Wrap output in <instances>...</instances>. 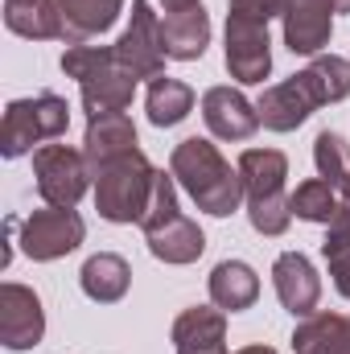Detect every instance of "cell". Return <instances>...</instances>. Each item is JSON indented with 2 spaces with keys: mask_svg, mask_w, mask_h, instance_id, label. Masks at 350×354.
<instances>
[{
  "mask_svg": "<svg viewBox=\"0 0 350 354\" xmlns=\"http://www.w3.org/2000/svg\"><path fill=\"white\" fill-rule=\"evenodd\" d=\"M243 177V198H248V218L260 235H284L293 223V206L284 194L288 157L280 149H248L239 157Z\"/></svg>",
  "mask_w": 350,
  "mask_h": 354,
  "instance_id": "4",
  "label": "cell"
},
{
  "mask_svg": "<svg viewBox=\"0 0 350 354\" xmlns=\"http://www.w3.org/2000/svg\"><path fill=\"white\" fill-rule=\"evenodd\" d=\"M165 4V12H177V8H190V4H198V0H161Z\"/></svg>",
  "mask_w": 350,
  "mask_h": 354,
  "instance_id": "30",
  "label": "cell"
},
{
  "mask_svg": "<svg viewBox=\"0 0 350 354\" xmlns=\"http://www.w3.org/2000/svg\"><path fill=\"white\" fill-rule=\"evenodd\" d=\"M87 227L75 210L66 206H46V210H33L25 223H21V248L29 260H62L71 256L79 243H83Z\"/></svg>",
  "mask_w": 350,
  "mask_h": 354,
  "instance_id": "9",
  "label": "cell"
},
{
  "mask_svg": "<svg viewBox=\"0 0 350 354\" xmlns=\"http://www.w3.org/2000/svg\"><path fill=\"white\" fill-rule=\"evenodd\" d=\"M288 206H293L297 218L330 227L334 214H338V189H334L326 177H309V181H301V185L288 194Z\"/></svg>",
  "mask_w": 350,
  "mask_h": 354,
  "instance_id": "25",
  "label": "cell"
},
{
  "mask_svg": "<svg viewBox=\"0 0 350 354\" xmlns=\"http://www.w3.org/2000/svg\"><path fill=\"white\" fill-rule=\"evenodd\" d=\"M145 107H149V120H153L157 128H174V124H181V120L194 111V91L185 87L181 79L161 75V79L149 83Z\"/></svg>",
  "mask_w": 350,
  "mask_h": 354,
  "instance_id": "24",
  "label": "cell"
},
{
  "mask_svg": "<svg viewBox=\"0 0 350 354\" xmlns=\"http://www.w3.org/2000/svg\"><path fill=\"white\" fill-rule=\"evenodd\" d=\"M62 71L71 79H79L83 87V111L91 120L99 115H116L132 103L136 91V75L120 66L111 46H71L62 54Z\"/></svg>",
  "mask_w": 350,
  "mask_h": 354,
  "instance_id": "3",
  "label": "cell"
},
{
  "mask_svg": "<svg viewBox=\"0 0 350 354\" xmlns=\"http://www.w3.org/2000/svg\"><path fill=\"white\" fill-rule=\"evenodd\" d=\"M322 256H326V268L334 276V288L350 301V231H334L330 227V235L322 243Z\"/></svg>",
  "mask_w": 350,
  "mask_h": 354,
  "instance_id": "27",
  "label": "cell"
},
{
  "mask_svg": "<svg viewBox=\"0 0 350 354\" xmlns=\"http://www.w3.org/2000/svg\"><path fill=\"white\" fill-rule=\"evenodd\" d=\"M330 227H334V231H350V181L338 189V214H334Z\"/></svg>",
  "mask_w": 350,
  "mask_h": 354,
  "instance_id": "29",
  "label": "cell"
},
{
  "mask_svg": "<svg viewBox=\"0 0 350 354\" xmlns=\"http://www.w3.org/2000/svg\"><path fill=\"white\" fill-rule=\"evenodd\" d=\"M334 12H350V0H284V46L293 54H317L330 41Z\"/></svg>",
  "mask_w": 350,
  "mask_h": 354,
  "instance_id": "11",
  "label": "cell"
},
{
  "mask_svg": "<svg viewBox=\"0 0 350 354\" xmlns=\"http://www.w3.org/2000/svg\"><path fill=\"white\" fill-rule=\"evenodd\" d=\"M4 25L33 41H50V37L62 41V21L54 0H4Z\"/></svg>",
  "mask_w": 350,
  "mask_h": 354,
  "instance_id": "23",
  "label": "cell"
},
{
  "mask_svg": "<svg viewBox=\"0 0 350 354\" xmlns=\"http://www.w3.org/2000/svg\"><path fill=\"white\" fill-rule=\"evenodd\" d=\"M313 161H317V177H326L334 189H342L350 181V145L338 132H317L313 140Z\"/></svg>",
  "mask_w": 350,
  "mask_h": 354,
  "instance_id": "26",
  "label": "cell"
},
{
  "mask_svg": "<svg viewBox=\"0 0 350 354\" xmlns=\"http://www.w3.org/2000/svg\"><path fill=\"white\" fill-rule=\"evenodd\" d=\"M272 284H276V297L280 305L293 313V317H309L322 301V280L313 264L301 256V252H284L276 264H272Z\"/></svg>",
  "mask_w": 350,
  "mask_h": 354,
  "instance_id": "16",
  "label": "cell"
},
{
  "mask_svg": "<svg viewBox=\"0 0 350 354\" xmlns=\"http://www.w3.org/2000/svg\"><path fill=\"white\" fill-rule=\"evenodd\" d=\"M260 297V276L243 260H223L210 272V301L223 309V313H239V309H252Z\"/></svg>",
  "mask_w": 350,
  "mask_h": 354,
  "instance_id": "20",
  "label": "cell"
},
{
  "mask_svg": "<svg viewBox=\"0 0 350 354\" xmlns=\"http://www.w3.org/2000/svg\"><path fill=\"white\" fill-rule=\"evenodd\" d=\"M111 50H116L120 66L132 71L136 79H161L165 46H161V21L149 0H132V25L124 29V37Z\"/></svg>",
  "mask_w": 350,
  "mask_h": 354,
  "instance_id": "10",
  "label": "cell"
},
{
  "mask_svg": "<svg viewBox=\"0 0 350 354\" xmlns=\"http://www.w3.org/2000/svg\"><path fill=\"white\" fill-rule=\"evenodd\" d=\"M79 280H83V292H87L91 301L111 305V301H120V297L128 292L132 268H128L124 256H116V252H99V256H91L87 264H83Z\"/></svg>",
  "mask_w": 350,
  "mask_h": 354,
  "instance_id": "22",
  "label": "cell"
},
{
  "mask_svg": "<svg viewBox=\"0 0 350 354\" xmlns=\"http://www.w3.org/2000/svg\"><path fill=\"white\" fill-rule=\"evenodd\" d=\"M46 334V313L33 288L25 284H0V342L8 351H29Z\"/></svg>",
  "mask_w": 350,
  "mask_h": 354,
  "instance_id": "12",
  "label": "cell"
},
{
  "mask_svg": "<svg viewBox=\"0 0 350 354\" xmlns=\"http://www.w3.org/2000/svg\"><path fill=\"white\" fill-rule=\"evenodd\" d=\"M145 239H149V252L165 264H194L202 252H206V235L198 223H190L181 210H177V189H174V174L165 177L157 169V189H153V206L145 214Z\"/></svg>",
  "mask_w": 350,
  "mask_h": 354,
  "instance_id": "5",
  "label": "cell"
},
{
  "mask_svg": "<svg viewBox=\"0 0 350 354\" xmlns=\"http://www.w3.org/2000/svg\"><path fill=\"white\" fill-rule=\"evenodd\" d=\"M157 189V169L145 153H132L95 174V206L107 223H145Z\"/></svg>",
  "mask_w": 350,
  "mask_h": 354,
  "instance_id": "6",
  "label": "cell"
},
{
  "mask_svg": "<svg viewBox=\"0 0 350 354\" xmlns=\"http://www.w3.org/2000/svg\"><path fill=\"white\" fill-rule=\"evenodd\" d=\"M231 17L268 25L272 17H284V0H231Z\"/></svg>",
  "mask_w": 350,
  "mask_h": 354,
  "instance_id": "28",
  "label": "cell"
},
{
  "mask_svg": "<svg viewBox=\"0 0 350 354\" xmlns=\"http://www.w3.org/2000/svg\"><path fill=\"white\" fill-rule=\"evenodd\" d=\"M66 124H71V107L54 91H42L33 99H12L4 107V124H0V153L8 161L25 157V153H33V145L58 140L66 132Z\"/></svg>",
  "mask_w": 350,
  "mask_h": 354,
  "instance_id": "7",
  "label": "cell"
},
{
  "mask_svg": "<svg viewBox=\"0 0 350 354\" xmlns=\"http://www.w3.org/2000/svg\"><path fill=\"white\" fill-rule=\"evenodd\" d=\"M297 354H350V317L347 313H309L297 334H293Z\"/></svg>",
  "mask_w": 350,
  "mask_h": 354,
  "instance_id": "21",
  "label": "cell"
},
{
  "mask_svg": "<svg viewBox=\"0 0 350 354\" xmlns=\"http://www.w3.org/2000/svg\"><path fill=\"white\" fill-rule=\"evenodd\" d=\"M33 177H37V194L46 198V206H66V210L79 206V198L91 185L87 157L71 145H42L33 153Z\"/></svg>",
  "mask_w": 350,
  "mask_h": 354,
  "instance_id": "8",
  "label": "cell"
},
{
  "mask_svg": "<svg viewBox=\"0 0 350 354\" xmlns=\"http://www.w3.org/2000/svg\"><path fill=\"white\" fill-rule=\"evenodd\" d=\"M58 21H62V41L66 46H87L91 37L107 33L124 8V0H54Z\"/></svg>",
  "mask_w": 350,
  "mask_h": 354,
  "instance_id": "19",
  "label": "cell"
},
{
  "mask_svg": "<svg viewBox=\"0 0 350 354\" xmlns=\"http://www.w3.org/2000/svg\"><path fill=\"white\" fill-rule=\"evenodd\" d=\"M239 354H276V351H272V346H243Z\"/></svg>",
  "mask_w": 350,
  "mask_h": 354,
  "instance_id": "31",
  "label": "cell"
},
{
  "mask_svg": "<svg viewBox=\"0 0 350 354\" xmlns=\"http://www.w3.org/2000/svg\"><path fill=\"white\" fill-rule=\"evenodd\" d=\"M169 174L198 202V210H206L214 218L235 214L239 202H243V177H239V169H231L223 161V153L210 140H202V136H190V140L177 145L174 157H169Z\"/></svg>",
  "mask_w": 350,
  "mask_h": 354,
  "instance_id": "2",
  "label": "cell"
},
{
  "mask_svg": "<svg viewBox=\"0 0 350 354\" xmlns=\"http://www.w3.org/2000/svg\"><path fill=\"white\" fill-rule=\"evenodd\" d=\"M227 71L239 83H264L268 79V71H272L268 25L227 12Z\"/></svg>",
  "mask_w": 350,
  "mask_h": 354,
  "instance_id": "13",
  "label": "cell"
},
{
  "mask_svg": "<svg viewBox=\"0 0 350 354\" xmlns=\"http://www.w3.org/2000/svg\"><path fill=\"white\" fill-rule=\"evenodd\" d=\"M202 120H206L210 136L231 140V145L252 140L256 128H260L256 103H248L239 91H231V87H210L206 95H202Z\"/></svg>",
  "mask_w": 350,
  "mask_h": 354,
  "instance_id": "14",
  "label": "cell"
},
{
  "mask_svg": "<svg viewBox=\"0 0 350 354\" xmlns=\"http://www.w3.org/2000/svg\"><path fill=\"white\" fill-rule=\"evenodd\" d=\"M161 46H165V58H174V62L202 58L206 46H210V17H206V8L190 4V8L165 12V21H161Z\"/></svg>",
  "mask_w": 350,
  "mask_h": 354,
  "instance_id": "17",
  "label": "cell"
},
{
  "mask_svg": "<svg viewBox=\"0 0 350 354\" xmlns=\"http://www.w3.org/2000/svg\"><path fill=\"white\" fill-rule=\"evenodd\" d=\"M350 95V62L347 58H334V54H322L313 58L301 75L276 83L260 95L256 111H260V124L272 132H293L301 128L322 103H338Z\"/></svg>",
  "mask_w": 350,
  "mask_h": 354,
  "instance_id": "1",
  "label": "cell"
},
{
  "mask_svg": "<svg viewBox=\"0 0 350 354\" xmlns=\"http://www.w3.org/2000/svg\"><path fill=\"white\" fill-rule=\"evenodd\" d=\"M177 354H227V313L194 305L174 322Z\"/></svg>",
  "mask_w": 350,
  "mask_h": 354,
  "instance_id": "18",
  "label": "cell"
},
{
  "mask_svg": "<svg viewBox=\"0 0 350 354\" xmlns=\"http://www.w3.org/2000/svg\"><path fill=\"white\" fill-rule=\"evenodd\" d=\"M132 153H140V145H136V128H132V120H128L124 111H116V115H99V120H91L87 124L83 157H87L91 177L103 174V169L116 165V161H124V157H132Z\"/></svg>",
  "mask_w": 350,
  "mask_h": 354,
  "instance_id": "15",
  "label": "cell"
}]
</instances>
